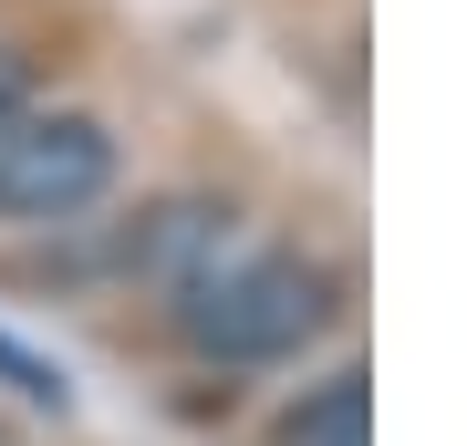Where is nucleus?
Here are the masks:
<instances>
[{
    "label": "nucleus",
    "mask_w": 467,
    "mask_h": 446,
    "mask_svg": "<svg viewBox=\"0 0 467 446\" xmlns=\"http://www.w3.org/2000/svg\"><path fill=\"white\" fill-rule=\"evenodd\" d=\"M322 322H333V270L301 260V249H239L218 281L177 301L187 353H208V364H281Z\"/></svg>",
    "instance_id": "f257e3e1"
},
{
    "label": "nucleus",
    "mask_w": 467,
    "mask_h": 446,
    "mask_svg": "<svg viewBox=\"0 0 467 446\" xmlns=\"http://www.w3.org/2000/svg\"><path fill=\"white\" fill-rule=\"evenodd\" d=\"M115 187V135L73 104H21L0 125V229H63Z\"/></svg>",
    "instance_id": "f03ea898"
},
{
    "label": "nucleus",
    "mask_w": 467,
    "mask_h": 446,
    "mask_svg": "<svg viewBox=\"0 0 467 446\" xmlns=\"http://www.w3.org/2000/svg\"><path fill=\"white\" fill-rule=\"evenodd\" d=\"M229 260H239V208L229 198H156L125 229V270L146 291H167V301H187L198 281H218Z\"/></svg>",
    "instance_id": "7ed1b4c3"
},
{
    "label": "nucleus",
    "mask_w": 467,
    "mask_h": 446,
    "mask_svg": "<svg viewBox=\"0 0 467 446\" xmlns=\"http://www.w3.org/2000/svg\"><path fill=\"white\" fill-rule=\"evenodd\" d=\"M281 446H374V395H364V374H322L312 395H301L281 415Z\"/></svg>",
    "instance_id": "20e7f679"
},
{
    "label": "nucleus",
    "mask_w": 467,
    "mask_h": 446,
    "mask_svg": "<svg viewBox=\"0 0 467 446\" xmlns=\"http://www.w3.org/2000/svg\"><path fill=\"white\" fill-rule=\"evenodd\" d=\"M0 384H11L21 405H42V415H63V405H73V384L52 374V364H42L32 343H11V332H0Z\"/></svg>",
    "instance_id": "39448f33"
},
{
    "label": "nucleus",
    "mask_w": 467,
    "mask_h": 446,
    "mask_svg": "<svg viewBox=\"0 0 467 446\" xmlns=\"http://www.w3.org/2000/svg\"><path fill=\"white\" fill-rule=\"evenodd\" d=\"M21 104H32V52H21V42H0V125H11Z\"/></svg>",
    "instance_id": "423d86ee"
}]
</instances>
